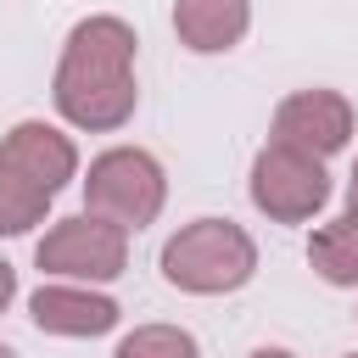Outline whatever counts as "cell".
<instances>
[{
  "mask_svg": "<svg viewBox=\"0 0 358 358\" xmlns=\"http://www.w3.org/2000/svg\"><path fill=\"white\" fill-rule=\"evenodd\" d=\"M134 28L112 11L78 17L62 39L56 56V78H50V101L62 112V123L84 129V134H112L134 117L140 106V84H134Z\"/></svg>",
  "mask_w": 358,
  "mask_h": 358,
  "instance_id": "1",
  "label": "cell"
},
{
  "mask_svg": "<svg viewBox=\"0 0 358 358\" xmlns=\"http://www.w3.org/2000/svg\"><path fill=\"white\" fill-rule=\"evenodd\" d=\"M162 280L185 296H229L257 274V241L235 218H190L162 241Z\"/></svg>",
  "mask_w": 358,
  "mask_h": 358,
  "instance_id": "2",
  "label": "cell"
},
{
  "mask_svg": "<svg viewBox=\"0 0 358 358\" xmlns=\"http://www.w3.org/2000/svg\"><path fill=\"white\" fill-rule=\"evenodd\" d=\"M162 201H168V173L145 145H106L101 157H90L84 213L117 224L123 235H140L145 224H157Z\"/></svg>",
  "mask_w": 358,
  "mask_h": 358,
  "instance_id": "3",
  "label": "cell"
},
{
  "mask_svg": "<svg viewBox=\"0 0 358 358\" xmlns=\"http://www.w3.org/2000/svg\"><path fill=\"white\" fill-rule=\"evenodd\" d=\"M246 196H252V207H257L268 224H308V218H319L324 201H330V173H324L319 157L268 140V145L252 157Z\"/></svg>",
  "mask_w": 358,
  "mask_h": 358,
  "instance_id": "4",
  "label": "cell"
},
{
  "mask_svg": "<svg viewBox=\"0 0 358 358\" xmlns=\"http://www.w3.org/2000/svg\"><path fill=\"white\" fill-rule=\"evenodd\" d=\"M34 263L50 274V280H73V285H106L129 268V235L95 213H73V218H56L39 246H34Z\"/></svg>",
  "mask_w": 358,
  "mask_h": 358,
  "instance_id": "5",
  "label": "cell"
},
{
  "mask_svg": "<svg viewBox=\"0 0 358 358\" xmlns=\"http://www.w3.org/2000/svg\"><path fill=\"white\" fill-rule=\"evenodd\" d=\"M268 140L296 145V151H308V157L324 162V157L347 151V140H352V101L341 90H291L274 106Z\"/></svg>",
  "mask_w": 358,
  "mask_h": 358,
  "instance_id": "6",
  "label": "cell"
},
{
  "mask_svg": "<svg viewBox=\"0 0 358 358\" xmlns=\"http://www.w3.org/2000/svg\"><path fill=\"white\" fill-rule=\"evenodd\" d=\"M28 319H34V330H45V336H62V341H90V336L117 330L123 308H117L106 291H95V285L45 280V285L28 296Z\"/></svg>",
  "mask_w": 358,
  "mask_h": 358,
  "instance_id": "7",
  "label": "cell"
},
{
  "mask_svg": "<svg viewBox=\"0 0 358 358\" xmlns=\"http://www.w3.org/2000/svg\"><path fill=\"white\" fill-rule=\"evenodd\" d=\"M0 162H11V168H17L22 179H34L45 196H56L62 185L78 179V145H73V134H62V129L45 123V117L11 123L6 140H0Z\"/></svg>",
  "mask_w": 358,
  "mask_h": 358,
  "instance_id": "8",
  "label": "cell"
},
{
  "mask_svg": "<svg viewBox=\"0 0 358 358\" xmlns=\"http://www.w3.org/2000/svg\"><path fill=\"white\" fill-rule=\"evenodd\" d=\"M252 0H173V34L196 56H224L246 39Z\"/></svg>",
  "mask_w": 358,
  "mask_h": 358,
  "instance_id": "9",
  "label": "cell"
},
{
  "mask_svg": "<svg viewBox=\"0 0 358 358\" xmlns=\"http://www.w3.org/2000/svg\"><path fill=\"white\" fill-rule=\"evenodd\" d=\"M308 263L324 285H341V291H358V213H336L330 224H319L308 235Z\"/></svg>",
  "mask_w": 358,
  "mask_h": 358,
  "instance_id": "10",
  "label": "cell"
},
{
  "mask_svg": "<svg viewBox=\"0 0 358 358\" xmlns=\"http://www.w3.org/2000/svg\"><path fill=\"white\" fill-rule=\"evenodd\" d=\"M45 213L50 196L34 179H22L11 162H0V235H28L34 224H45Z\"/></svg>",
  "mask_w": 358,
  "mask_h": 358,
  "instance_id": "11",
  "label": "cell"
},
{
  "mask_svg": "<svg viewBox=\"0 0 358 358\" xmlns=\"http://www.w3.org/2000/svg\"><path fill=\"white\" fill-rule=\"evenodd\" d=\"M112 358H201V341L185 330V324H134L117 347H112Z\"/></svg>",
  "mask_w": 358,
  "mask_h": 358,
  "instance_id": "12",
  "label": "cell"
},
{
  "mask_svg": "<svg viewBox=\"0 0 358 358\" xmlns=\"http://www.w3.org/2000/svg\"><path fill=\"white\" fill-rule=\"evenodd\" d=\"M11 302H17V268H11L6 257H0V313H6Z\"/></svg>",
  "mask_w": 358,
  "mask_h": 358,
  "instance_id": "13",
  "label": "cell"
},
{
  "mask_svg": "<svg viewBox=\"0 0 358 358\" xmlns=\"http://www.w3.org/2000/svg\"><path fill=\"white\" fill-rule=\"evenodd\" d=\"M246 358H296V352H285V347H252Z\"/></svg>",
  "mask_w": 358,
  "mask_h": 358,
  "instance_id": "14",
  "label": "cell"
},
{
  "mask_svg": "<svg viewBox=\"0 0 358 358\" xmlns=\"http://www.w3.org/2000/svg\"><path fill=\"white\" fill-rule=\"evenodd\" d=\"M347 207L358 213V162H352V179H347Z\"/></svg>",
  "mask_w": 358,
  "mask_h": 358,
  "instance_id": "15",
  "label": "cell"
},
{
  "mask_svg": "<svg viewBox=\"0 0 358 358\" xmlns=\"http://www.w3.org/2000/svg\"><path fill=\"white\" fill-rule=\"evenodd\" d=\"M0 358H17V352H11V347H6V341H0Z\"/></svg>",
  "mask_w": 358,
  "mask_h": 358,
  "instance_id": "16",
  "label": "cell"
},
{
  "mask_svg": "<svg viewBox=\"0 0 358 358\" xmlns=\"http://www.w3.org/2000/svg\"><path fill=\"white\" fill-rule=\"evenodd\" d=\"M341 358H358V352H341Z\"/></svg>",
  "mask_w": 358,
  "mask_h": 358,
  "instance_id": "17",
  "label": "cell"
}]
</instances>
